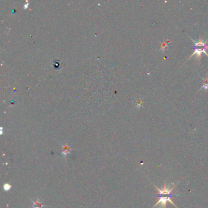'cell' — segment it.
<instances>
[{"mask_svg":"<svg viewBox=\"0 0 208 208\" xmlns=\"http://www.w3.org/2000/svg\"><path fill=\"white\" fill-rule=\"evenodd\" d=\"M154 185V184H153ZM154 186L156 187V190H158V197L159 198V200L158 201L157 203L153 206V208L155 207L158 205L160 204L161 208H166V205L167 202H170L172 204H173L174 206H175V207L178 208L177 206L174 204V203L171 200V198L174 196H178V195H174L173 193H172L173 190L175 188V184L174 183H172V187L170 189H169L167 188L166 184H164V187L163 188V189L160 190L159 188L156 186L155 185H154Z\"/></svg>","mask_w":208,"mask_h":208,"instance_id":"1","label":"cell"},{"mask_svg":"<svg viewBox=\"0 0 208 208\" xmlns=\"http://www.w3.org/2000/svg\"><path fill=\"white\" fill-rule=\"evenodd\" d=\"M11 188V186L9 185V184H6L4 185V190L6 191L10 190Z\"/></svg>","mask_w":208,"mask_h":208,"instance_id":"9","label":"cell"},{"mask_svg":"<svg viewBox=\"0 0 208 208\" xmlns=\"http://www.w3.org/2000/svg\"><path fill=\"white\" fill-rule=\"evenodd\" d=\"M143 104H144L143 101L141 99H138L137 101L136 102V106L137 107H140L142 106H143Z\"/></svg>","mask_w":208,"mask_h":208,"instance_id":"8","label":"cell"},{"mask_svg":"<svg viewBox=\"0 0 208 208\" xmlns=\"http://www.w3.org/2000/svg\"><path fill=\"white\" fill-rule=\"evenodd\" d=\"M72 149L70 148L69 145L67 144H65L64 145H62V156L64 158H65L68 154H69L71 152Z\"/></svg>","mask_w":208,"mask_h":208,"instance_id":"4","label":"cell"},{"mask_svg":"<svg viewBox=\"0 0 208 208\" xmlns=\"http://www.w3.org/2000/svg\"><path fill=\"white\" fill-rule=\"evenodd\" d=\"M190 39H191V40L193 42H194V47H195V48H197V46H204L205 47L206 46H207L206 43L208 42V39L205 40V41H204V40L202 39V38H201V36H200L198 42L195 41V40H193L191 38H190Z\"/></svg>","mask_w":208,"mask_h":208,"instance_id":"3","label":"cell"},{"mask_svg":"<svg viewBox=\"0 0 208 208\" xmlns=\"http://www.w3.org/2000/svg\"><path fill=\"white\" fill-rule=\"evenodd\" d=\"M43 206L44 205L39 198H37L36 201H32V208H42Z\"/></svg>","mask_w":208,"mask_h":208,"instance_id":"5","label":"cell"},{"mask_svg":"<svg viewBox=\"0 0 208 208\" xmlns=\"http://www.w3.org/2000/svg\"><path fill=\"white\" fill-rule=\"evenodd\" d=\"M206 50H208V45L206 46L204 48H195V51L194 52L192 53V55L187 59V61L189 59H190L193 56H196V57L198 58V62H200V60H201V54H202V53H204L205 55L206 56H208V55H207V53H206Z\"/></svg>","mask_w":208,"mask_h":208,"instance_id":"2","label":"cell"},{"mask_svg":"<svg viewBox=\"0 0 208 208\" xmlns=\"http://www.w3.org/2000/svg\"><path fill=\"white\" fill-rule=\"evenodd\" d=\"M170 42H171V41H170V40H167L166 41H164V42L161 43L159 51H164L165 50H167V49L168 48V47H169V44Z\"/></svg>","mask_w":208,"mask_h":208,"instance_id":"6","label":"cell"},{"mask_svg":"<svg viewBox=\"0 0 208 208\" xmlns=\"http://www.w3.org/2000/svg\"><path fill=\"white\" fill-rule=\"evenodd\" d=\"M202 80L203 81V86L201 87V89H204L205 90H207L208 89V75H206V78H202Z\"/></svg>","mask_w":208,"mask_h":208,"instance_id":"7","label":"cell"}]
</instances>
